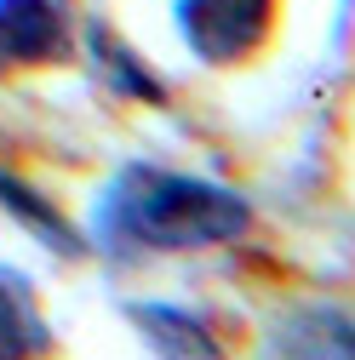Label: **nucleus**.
I'll return each instance as SVG.
<instances>
[{
    "instance_id": "1",
    "label": "nucleus",
    "mask_w": 355,
    "mask_h": 360,
    "mask_svg": "<svg viewBox=\"0 0 355 360\" xmlns=\"http://www.w3.org/2000/svg\"><path fill=\"white\" fill-rule=\"evenodd\" d=\"M247 200L224 184H206L166 166H126L98 195L92 235L109 252H195L247 235Z\"/></svg>"
},
{
    "instance_id": "2",
    "label": "nucleus",
    "mask_w": 355,
    "mask_h": 360,
    "mask_svg": "<svg viewBox=\"0 0 355 360\" xmlns=\"http://www.w3.org/2000/svg\"><path fill=\"white\" fill-rule=\"evenodd\" d=\"M275 23V0H178V34L184 46L224 69V63H247Z\"/></svg>"
},
{
    "instance_id": "3",
    "label": "nucleus",
    "mask_w": 355,
    "mask_h": 360,
    "mask_svg": "<svg viewBox=\"0 0 355 360\" xmlns=\"http://www.w3.org/2000/svg\"><path fill=\"white\" fill-rule=\"evenodd\" d=\"M69 58L63 0H0V69H40Z\"/></svg>"
},
{
    "instance_id": "4",
    "label": "nucleus",
    "mask_w": 355,
    "mask_h": 360,
    "mask_svg": "<svg viewBox=\"0 0 355 360\" xmlns=\"http://www.w3.org/2000/svg\"><path fill=\"white\" fill-rule=\"evenodd\" d=\"M52 332L35 309V292L18 269H0V354H46Z\"/></svg>"
},
{
    "instance_id": "5",
    "label": "nucleus",
    "mask_w": 355,
    "mask_h": 360,
    "mask_svg": "<svg viewBox=\"0 0 355 360\" xmlns=\"http://www.w3.org/2000/svg\"><path fill=\"white\" fill-rule=\"evenodd\" d=\"M132 321L144 326V338L161 354H218V338L206 332V321H195V314L178 309V303H138Z\"/></svg>"
},
{
    "instance_id": "6",
    "label": "nucleus",
    "mask_w": 355,
    "mask_h": 360,
    "mask_svg": "<svg viewBox=\"0 0 355 360\" xmlns=\"http://www.w3.org/2000/svg\"><path fill=\"white\" fill-rule=\"evenodd\" d=\"M281 354H355V321H344L338 309H304L287 326H275Z\"/></svg>"
},
{
    "instance_id": "7",
    "label": "nucleus",
    "mask_w": 355,
    "mask_h": 360,
    "mask_svg": "<svg viewBox=\"0 0 355 360\" xmlns=\"http://www.w3.org/2000/svg\"><path fill=\"white\" fill-rule=\"evenodd\" d=\"M92 58H98L104 80H115L126 98H138V103H166V86L149 75V63H138L109 29H92Z\"/></svg>"
},
{
    "instance_id": "8",
    "label": "nucleus",
    "mask_w": 355,
    "mask_h": 360,
    "mask_svg": "<svg viewBox=\"0 0 355 360\" xmlns=\"http://www.w3.org/2000/svg\"><path fill=\"white\" fill-rule=\"evenodd\" d=\"M0 200H6V206H12V212L29 223V229L40 235V240H52L58 252H75V235L63 229V217H58L46 200H40V195H29V189L18 184V177H6V172H0Z\"/></svg>"
}]
</instances>
